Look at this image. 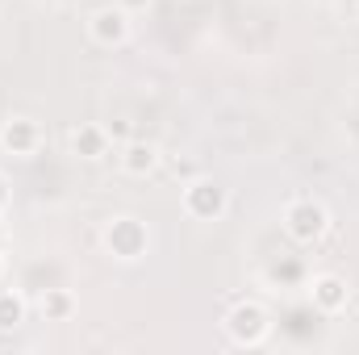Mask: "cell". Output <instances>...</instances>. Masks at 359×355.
Segmentation results:
<instances>
[{
	"mask_svg": "<svg viewBox=\"0 0 359 355\" xmlns=\"http://www.w3.org/2000/svg\"><path fill=\"white\" fill-rule=\"evenodd\" d=\"M163 163L172 168V176H176L180 184H184V180H192V176H196V168H192V159H184V155H176V159H163Z\"/></svg>",
	"mask_w": 359,
	"mask_h": 355,
	"instance_id": "cell-12",
	"label": "cell"
},
{
	"mask_svg": "<svg viewBox=\"0 0 359 355\" xmlns=\"http://www.w3.org/2000/svg\"><path fill=\"white\" fill-rule=\"evenodd\" d=\"M305 288H309L313 309H318V314H326V318H339V314L351 305V284H347L343 276H334V272H318Z\"/></svg>",
	"mask_w": 359,
	"mask_h": 355,
	"instance_id": "cell-9",
	"label": "cell"
},
{
	"mask_svg": "<svg viewBox=\"0 0 359 355\" xmlns=\"http://www.w3.org/2000/svg\"><path fill=\"white\" fill-rule=\"evenodd\" d=\"M163 147L159 142H151V138H126L121 147H117V168H121V176L130 180H147L155 176L159 168H163Z\"/></svg>",
	"mask_w": 359,
	"mask_h": 355,
	"instance_id": "cell-8",
	"label": "cell"
},
{
	"mask_svg": "<svg viewBox=\"0 0 359 355\" xmlns=\"http://www.w3.org/2000/svg\"><path fill=\"white\" fill-rule=\"evenodd\" d=\"M25 318H29V301H25L17 288L0 284V335L21 330V326H25Z\"/></svg>",
	"mask_w": 359,
	"mask_h": 355,
	"instance_id": "cell-11",
	"label": "cell"
},
{
	"mask_svg": "<svg viewBox=\"0 0 359 355\" xmlns=\"http://www.w3.org/2000/svg\"><path fill=\"white\" fill-rule=\"evenodd\" d=\"M280 230L288 243L297 247H318L326 234H330V209L318 201V196H292L284 209H280Z\"/></svg>",
	"mask_w": 359,
	"mask_h": 355,
	"instance_id": "cell-2",
	"label": "cell"
},
{
	"mask_svg": "<svg viewBox=\"0 0 359 355\" xmlns=\"http://www.w3.org/2000/svg\"><path fill=\"white\" fill-rule=\"evenodd\" d=\"M0 280H4V260H0Z\"/></svg>",
	"mask_w": 359,
	"mask_h": 355,
	"instance_id": "cell-14",
	"label": "cell"
},
{
	"mask_svg": "<svg viewBox=\"0 0 359 355\" xmlns=\"http://www.w3.org/2000/svg\"><path fill=\"white\" fill-rule=\"evenodd\" d=\"M355 13H359V0H355Z\"/></svg>",
	"mask_w": 359,
	"mask_h": 355,
	"instance_id": "cell-15",
	"label": "cell"
},
{
	"mask_svg": "<svg viewBox=\"0 0 359 355\" xmlns=\"http://www.w3.org/2000/svg\"><path fill=\"white\" fill-rule=\"evenodd\" d=\"M84 34H88L92 46H100V51H117V46L130 42V34H134V17H130L126 4H100V8H92L88 13Z\"/></svg>",
	"mask_w": 359,
	"mask_h": 355,
	"instance_id": "cell-6",
	"label": "cell"
},
{
	"mask_svg": "<svg viewBox=\"0 0 359 355\" xmlns=\"http://www.w3.org/2000/svg\"><path fill=\"white\" fill-rule=\"evenodd\" d=\"M76 309H80V301H76L72 288H42V297H38L42 322H72Z\"/></svg>",
	"mask_w": 359,
	"mask_h": 355,
	"instance_id": "cell-10",
	"label": "cell"
},
{
	"mask_svg": "<svg viewBox=\"0 0 359 355\" xmlns=\"http://www.w3.org/2000/svg\"><path fill=\"white\" fill-rule=\"evenodd\" d=\"M42 147H46V130H42L38 117H29V113H13L8 121H0V155L25 163V159H38Z\"/></svg>",
	"mask_w": 359,
	"mask_h": 355,
	"instance_id": "cell-5",
	"label": "cell"
},
{
	"mask_svg": "<svg viewBox=\"0 0 359 355\" xmlns=\"http://www.w3.org/2000/svg\"><path fill=\"white\" fill-rule=\"evenodd\" d=\"M222 330H226V339L234 343V347H247V351H255V347H268L271 343V330H276V322H271L268 305L264 301H255V297H243V301H234L230 309H226V318H222Z\"/></svg>",
	"mask_w": 359,
	"mask_h": 355,
	"instance_id": "cell-1",
	"label": "cell"
},
{
	"mask_svg": "<svg viewBox=\"0 0 359 355\" xmlns=\"http://www.w3.org/2000/svg\"><path fill=\"white\" fill-rule=\"evenodd\" d=\"M8 205H13V184H8V176L0 172V217L8 213Z\"/></svg>",
	"mask_w": 359,
	"mask_h": 355,
	"instance_id": "cell-13",
	"label": "cell"
},
{
	"mask_svg": "<svg viewBox=\"0 0 359 355\" xmlns=\"http://www.w3.org/2000/svg\"><path fill=\"white\" fill-rule=\"evenodd\" d=\"M67 155H76L80 163H104L113 155V130L100 121H80L67 130Z\"/></svg>",
	"mask_w": 359,
	"mask_h": 355,
	"instance_id": "cell-7",
	"label": "cell"
},
{
	"mask_svg": "<svg viewBox=\"0 0 359 355\" xmlns=\"http://www.w3.org/2000/svg\"><path fill=\"white\" fill-rule=\"evenodd\" d=\"M100 247L117 264H138L151 251V226L142 217H134V213H113L100 226Z\"/></svg>",
	"mask_w": 359,
	"mask_h": 355,
	"instance_id": "cell-3",
	"label": "cell"
},
{
	"mask_svg": "<svg viewBox=\"0 0 359 355\" xmlns=\"http://www.w3.org/2000/svg\"><path fill=\"white\" fill-rule=\"evenodd\" d=\"M180 209H184V217H192V222H222L226 213H230V188L222 184V180L213 176H196L184 180L180 184Z\"/></svg>",
	"mask_w": 359,
	"mask_h": 355,
	"instance_id": "cell-4",
	"label": "cell"
}]
</instances>
